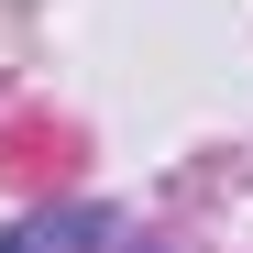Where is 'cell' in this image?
I'll return each mask as SVG.
<instances>
[{
    "mask_svg": "<svg viewBox=\"0 0 253 253\" xmlns=\"http://www.w3.org/2000/svg\"><path fill=\"white\" fill-rule=\"evenodd\" d=\"M110 242V209H44V220H22L0 253H99Z\"/></svg>",
    "mask_w": 253,
    "mask_h": 253,
    "instance_id": "cell-1",
    "label": "cell"
}]
</instances>
